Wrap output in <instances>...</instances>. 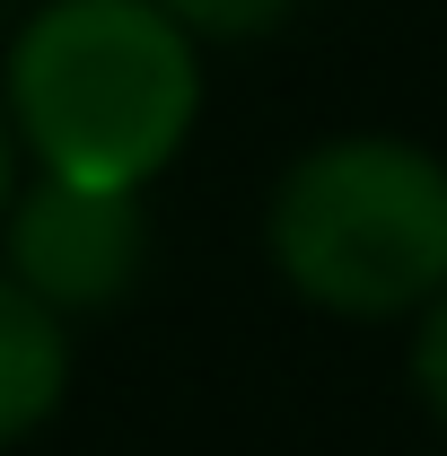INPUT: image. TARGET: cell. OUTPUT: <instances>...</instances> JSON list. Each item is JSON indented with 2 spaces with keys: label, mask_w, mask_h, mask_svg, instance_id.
I'll return each instance as SVG.
<instances>
[{
  "label": "cell",
  "mask_w": 447,
  "mask_h": 456,
  "mask_svg": "<svg viewBox=\"0 0 447 456\" xmlns=\"http://www.w3.org/2000/svg\"><path fill=\"white\" fill-rule=\"evenodd\" d=\"M0 273L27 298H45L61 325L106 316L150 273V211H141V193H97V184L36 175L0 211Z\"/></svg>",
  "instance_id": "3957f363"
},
{
  "label": "cell",
  "mask_w": 447,
  "mask_h": 456,
  "mask_svg": "<svg viewBox=\"0 0 447 456\" xmlns=\"http://www.w3.org/2000/svg\"><path fill=\"white\" fill-rule=\"evenodd\" d=\"M18 159H27V150H18V132H9V106H0V211L18 202Z\"/></svg>",
  "instance_id": "52a82bcc"
},
{
  "label": "cell",
  "mask_w": 447,
  "mask_h": 456,
  "mask_svg": "<svg viewBox=\"0 0 447 456\" xmlns=\"http://www.w3.org/2000/svg\"><path fill=\"white\" fill-rule=\"evenodd\" d=\"M0 106L36 175L150 193L202 123V45L158 0H36L0 53Z\"/></svg>",
  "instance_id": "6da1fadb"
},
{
  "label": "cell",
  "mask_w": 447,
  "mask_h": 456,
  "mask_svg": "<svg viewBox=\"0 0 447 456\" xmlns=\"http://www.w3.org/2000/svg\"><path fill=\"white\" fill-rule=\"evenodd\" d=\"M70 395V325L0 273V448L36 439Z\"/></svg>",
  "instance_id": "277c9868"
},
{
  "label": "cell",
  "mask_w": 447,
  "mask_h": 456,
  "mask_svg": "<svg viewBox=\"0 0 447 456\" xmlns=\"http://www.w3.org/2000/svg\"><path fill=\"white\" fill-rule=\"evenodd\" d=\"M412 325V342H403V369H412V395H421V412L447 430V289L430 298V307H412L403 316Z\"/></svg>",
  "instance_id": "8992f818"
},
{
  "label": "cell",
  "mask_w": 447,
  "mask_h": 456,
  "mask_svg": "<svg viewBox=\"0 0 447 456\" xmlns=\"http://www.w3.org/2000/svg\"><path fill=\"white\" fill-rule=\"evenodd\" d=\"M175 27L211 53V45H264V36H280L289 18H298V0H158Z\"/></svg>",
  "instance_id": "5b68a950"
},
{
  "label": "cell",
  "mask_w": 447,
  "mask_h": 456,
  "mask_svg": "<svg viewBox=\"0 0 447 456\" xmlns=\"http://www.w3.org/2000/svg\"><path fill=\"white\" fill-rule=\"evenodd\" d=\"M264 255L307 307L403 325L447 289V159L394 132H334L280 167Z\"/></svg>",
  "instance_id": "7a4b0ae2"
}]
</instances>
